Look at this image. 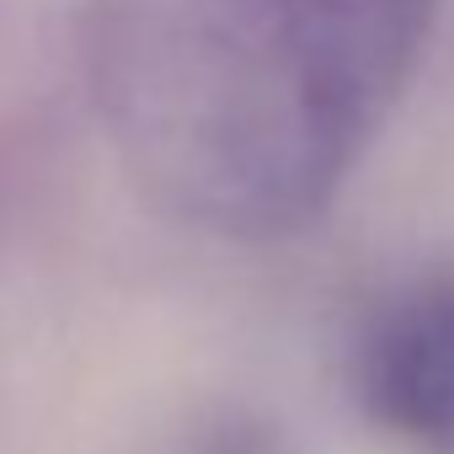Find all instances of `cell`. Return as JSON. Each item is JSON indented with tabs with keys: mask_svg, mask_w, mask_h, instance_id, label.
<instances>
[{
	"mask_svg": "<svg viewBox=\"0 0 454 454\" xmlns=\"http://www.w3.org/2000/svg\"><path fill=\"white\" fill-rule=\"evenodd\" d=\"M198 454H278V449H268V443H257V438H219V443H208V449H198Z\"/></svg>",
	"mask_w": 454,
	"mask_h": 454,
	"instance_id": "3957f363",
	"label": "cell"
},
{
	"mask_svg": "<svg viewBox=\"0 0 454 454\" xmlns=\"http://www.w3.org/2000/svg\"><path fill=\"white\" fill-rule=\"evenodd\" d=\"M438 0H91L86 70L150 208L214 241H289L337 203Z\"/></svg>",
	"mask_w": 454,
	"mask_h": 454,
	"instance_id": "6da1fadb",
	"label": "cell"
},
{
	"mask_svg": "<svg viewBox=\"0 0 454 454\" xmlns=\"http://www.w3.org/2000/svg\"><path fill=\"white\" fill-rule=\"evenodd\" d=\"M348 390L395 454H454V262L395 278L353 326Z\"/></svg>",
	"mask_w": 454,
	"mask_h": 454,
	"instance_id": "7a4b0ae2",
	"label": "cell"
}]
</instances>
